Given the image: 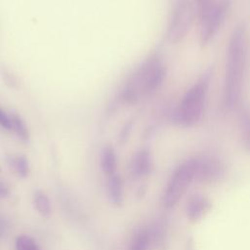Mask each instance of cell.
Returning <instances> with one entry per match:
<instances>
[{"mask_svg": "<svg viewBox=\"0 0 250 250\" xmlns=\"http://www.w3.org/2000/svg\"><path fill=\"white\" fill-rule=\"evenodd\" d=\"M152 170V158L147 149L136 153L132 161V172L136 177H145Z\"/></svg>", "mask_w": 250, "mask_h": 250, "instance_id": "9c48e42d", "label": "cell"}, {"mask_svg": "<svg viewBox=\"0 0 250 250\" xmlns=\"http://www.w3.org/2000/svg\"><path fill=\"white\" fill-rule=\"evenodd\" d=\"M211 77L212 70H206L185 93L175 112V120L182 127H192L202 118Z\"/></svg>", "mask_w": 250, "mask_h": 250, "instance_id": "7a4b0ae2", "label": "cell"}, {"mask_svg": "<svg viewBox=\"0 0 250 250\" xmlns=\"http://www.w3.org/2000/svg\"><path fill=\"white\" fill-rule=\"evenodd\" d=\"M150 241V231L147 229H141L132 237L129 245V250H148Z\"/></svg>", "mask_w": 250, "mask_h": 250, "instance_id": "4fadbf2b", "label": "cell"}, {"mask_svg": "<svg viewBox=\"0 0 250 250\" xmlns=\"http://www.w3.org/2000/svg\"><path fill=\"white\" fill-rule=\"evenodd\" d=\"M0 125L6 129H12V119L0 108Z\"/></svg>", "mask_w": 250, "mask_h": 250, "instance_id": "d6986e66", "label": "cell"}, {"mask_svg": "<svg viewBox=\"0 0 250 250\" xmlns=\"http://www.w3.org/2000/svg\"><path fill=\"white\" fill-rule=\"evenodd\" d=\"M107 194L110 201L117 206L123 202V188L120 177L116 174L108 176L107 180Z\"/></svg>", "mask_w": 250, "mask_h": 250, "instance_id": "8fae6325", "label": "cell"}, {"mask_svg": "<svg viewBox=\"0 0 250 250\" xmlns=\"http://www.w3.org/2000/svg\"><path fill=\"white\" fill-rule=\"evenodd\" d=\"M196 6V12L200 20H202L209 10L212 8L215 0H193Z\"/></svg>", "mask_w": 250, "mask_h": 250, "instance_id": "ac0fdd59", "label": "cell"}, {"mask_svg": "<svg viewBox=\"0 0 250 250\" xmlns=\"http://www.w3.org/2000/svg\"><path fill=\"white\" fill-rule=\"evenodd\" d=\"M247 63V32L243 23L237 25L228 45L227 64L223 89V104L226 108L237 104L241 94Z\"/></svg>", "mask_w": 250, "mask_h": 250, "instance_id": "6da1fadb", "label": "cell"}, {"mask_svg": "<svg viewBox=\"0 0 250 250\" xmlns=\"http://www.w3.org/2000/svg\"><path fill=\"white\" fill-rule=\"evenodd\" d=\"M12 128L17 132V134L22 139L27 140L28 139V130L24 124V122L21 120V117L14 115L12 117Z\"/></svg>", "mask_w": 250, "mask_h": 250, "instance_id": "e0dca14e", "label": "cell"}, {"mask_svg": "<svg viewBox=\"0 0 250 250\" xmlns=\"http://www.w3.org/2000/svg\"><path fill=\"white\" fill-rule=\"evenodd\" d=\"M9 164L20 177H26L29 173V165L24 156H13L9 158Z\"/></svg>", "mask_w": 250, "mask_h": 250, "instance_id": "9a60e30c", "label": "cell"}, {"mask_svg": "<svg viewBox=\"0 0 250 250\" xmlns=\"http://www.w3.org/2000/svg\"><path fill=\"white\" fill-rule=\"evenodd\" d=\"M197 172L198 156L185 159L173 170L161 196V203L165 209L177 206L189 187L197 181Z\"/></svg>", "mask_w": 250, "mask_h": 250, "instance_id": "3957f363", "label": "cell"}, {"mask_svg": "<svg viewBox=\"0 0 250 250\" xmlns=\"http://www.w3.org/2000/svg\"><path fill=\"white\" fill-rule=\"evenodd\" d=\"M16 250H41L37 242L28 235H20L16 240Z\"/></svg>", "mask_w": 250, "mask_h": 250, "instance_id": "2e32d148", "label": "cell"}, {"mask_svg": "<svg viewBox=\"0 0 250 250\" xmlns=\"http://www.w3.org/2000/svg\"><path fill=\"white\" fill-rule=\"evenodd\" d=\"M211 208L210 200L202 194H194L186 205V216L190 222H197L204 217Z\"/></svg>", "mask_w": 250, "mask_h": 250, "instance_id": "ba28073f", "label": "cell"}, {"mask_svg": "<svg viewBox=\"0 0 250 250\" xmlns=\"http://www.w3.org/2000/svg\"><path fill=\"white\" fill-rule=\"evenodd\" d=\"M195 9L190 0H179L174 7L167 30L171 43L181 42L188 33L193 22Z\"/></svg>", "mask_w": 250, "mask_h": 250, "instance_id": "5b68a950", "label": "cell"}, {"mask_svg": "<svg viewBox=\"0 0 250 250\" xmlns=\"http://www.w3.org/2000/svg\"><path fill=\"white\" fill-rule=\"evenodd\" d=\"M226 173L224 162L213 155L198 156L197 182L214 183L222 179Z\"/></svg>", "mask_w": 250, "mask_h": 250, "instance_id": "52a82bcc", "label": "cell"}, {"mask_svg": "<svg viewBox=\"0 0 250 250\" xmlns=\"http://www.w3.org/2000/svg\"><path fill=\"white\" fill-rule=\"evenodd\" d=\"M165 75L166 67L161 62L156 58L150 59L140 68L132 83V88L128 90L130 98H136L139 94L152 93L161 85Z\"/></svg>", "mask_w": 250, "mask_h": 250, "instance_id": "277c9868", "label": "cell"}, {"mask_svg": "<svg viewBox=\"0 0 250 250\" xmlns=\"http://www.w3.org/2000/svg\"><path fill=\"white\" fill-rule=\"evenodd\" d=\"M101 167L103 171L110 176L115 174L116 170V156L114 149L110 146H106L103 148L101 153Z\"/></svg>", "mask_w": 250, "mask_h": 250, "instance_id": "7c38bea8", "label": "cell"}, {"mask_svg": "<svg viewBox=\"0 0 250 250\" xmlns=\"http://www.w3.org/2000/svg\"><path fill=\"white\" fill-rule=\"evenodd\" d=\"M238 129L244 148L250 153V108L240 106L237 111Z\"/></svg>", "mask_w": 250, "mask_h": 250, "instance_id": "30bf717a", "label": "cell"}, {"mask_svg": "<svg viewBox=\"0 0 250 250\" xmlns=\"http://www.w3.org/2000/svg\"><path fill=\"white\" fill-rule=\"evenodd\" d=\"M9 193V188L7 187V185L5 183H3L2 181H0V196L4 197L6 195H8Z\"/></svg>", "mask_w": 250, "mask_h": 250, "instance_id": "ffe728a7", "label": "cell"}, {"mask_svg": "<svg viewBox=\"0 0 250 250\" xmlns=\"http://www.w3.org/2000/svg\"><path fill=\"white\" fill-rule=\"evenodd\" d=\"M34 205L37 212L43 216L47 217L51 213V203L48 196L43 191H36L34 194Z\"/></svg>", "mask_w": 250, "mask_h": 250, "instance_id": "5bb4252c", "label": "cell"}, {"mask_svg": "<svg viewBox=\"0 0 250 250\" xmlns=\"http://www.w3.org/2000/svg\"><path fill=\"white\" fill-rule=\"evenodd\" d=\"M229 6L230 0H215L206 16L200 20L201 28L199 42L202 46L207 45L216 36L225 21Z\"/></svg>", "mask_w": 250, "mask_h": 250, "instance_id": "8992f818", "label": "cell"}]
</instances>
